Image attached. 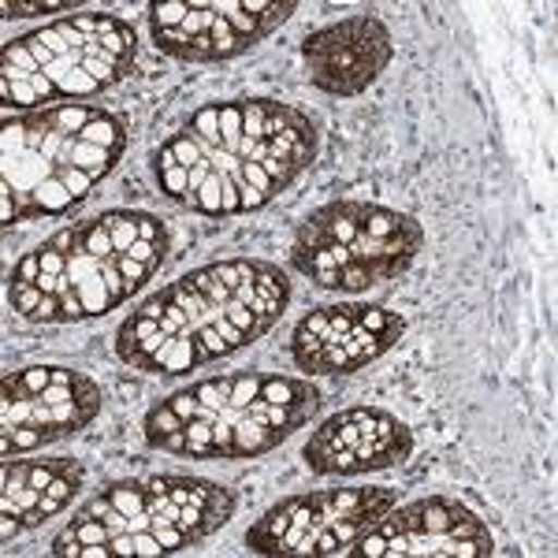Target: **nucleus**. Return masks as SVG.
<instances>
[{
	"label": "nucleus",
	"instance_id": "15",
	"mask_svg": "<svg viewBox=\"0 0 558 558\" xmlns=\"http://www.w3.org/2000/svg\"><path fill=\"white\" fill-rule=\"evenodd\" d=\"M302 57L317 89L331 97H357L387 71L395 41L376 15H350L313 31L302 45Z\"/></svg>",
	"mask_w": 558,
	"mask_h": 558
},
{
	"label": "nucleus",
	"instance_id": "5",
	"mask_svg": "<svg viewBox=\"0 0 558 558\" xmlns=\"http://www.w3.org/2000/svg\"><path fill=\"white\" fill-rule=\"evenodd\" d=\"M128 128L97 105H57L12 116L0 134L4 228L64 216L120 165Z\"/></svg>",
	"mask_w": 558,
	"mask_h": 558
},
{
	"label": "nucleus",
	"instance_id": "3",
	"mask_svg": "<svg viewBox=\"0 0 558 558\" xmlns=\"http://www.w3.org/2000/svg\"><path fill=\"white\" fill-rule=\"evenodd\" d=\"M165 254L168 228L157 216L108 209L26 250L8 279V302L34 324L105 317L157 276Z\"/></svg>",
	"mask_w": 558,
	"mask_h": 558
},
{
	"label": "nucleus",
	"instance_id": "1",
	"mask_svg": "<svg viewBox=\"0 0 558 558\" xmlns=\"http://www.w3.org/2000/svg\"><path fill=\"white\" fill-rule=\"evenodd\" d=\"M320 131L310 112L272 97H242L197 108L153 157L157 183L172 202L202 216H242L313 165Z\"/></svg>",
	"mask_w": 558,
	"mask_h": 558
},
{
	"label": "nucleus",
	"instance_id": "9",
	"mask_svg": "<svg viewBox=\"0 0 558 558\" xmlns=\"http://www.w3.org/2000/svg\"><path fill=\"white\" fill-rule=\"evenodd\" d=\"M399 502L395 488H320L287 495L268 507L246 533L254 555L279 558H336Z\"/></svg>",
	"mask_w": 558,
	"mask_h": 558
},
{
	"label": "nucleus",
	"instance_id": "7",
	"mask_svg": "<svg viewBox=\"0 0 558 558\" xmlns=\"http://www.w3.org/2000/svg\"><path fill=\"white\" fill-rule=\"evenodd\" d=\"M134 57L138 38L120 15H71L4 45L0 97L8 112H38L64 101H83L123 83Z\"/></svg>",
	"mask_w": 558,
	"mask_h": 558
},
{
	"label": "nucleus",
	"instance_id": "16",
	"mask_svg": "<svg viewBox=\"0 0 558 558\" xmlns=\"http://www.w3.org/2000/svg\"><path fill=\"white\" fill-rule=\"evenodd\" d=\"M83 481L86 470L75 458H8L0 473V539L12 544L15 536L64 514L83 492Z\"/></svg>",
	"mask_w": 558,
	"mask_h": 558
},
{
	"label": "nucleus",
	"instance_id": "10",
	"mask_svg": "<svg viewBox=\"0 0 558 558\" xmlns=\"http://www.w3.org/2000/svg\"><path fill=\"white\" fill-rule=\"evenodd\" d=\"M105 391L94 376L64 365L8 368L0 380V454L20 458L83 432L101 413Z\"/></svg>",
	"mask_w": 558,
	"mask_h": 558
},
{
	"label": "nucleus",
	"instance_id": "12",
	"mask_svg": "<svg viewBox=\"0 0 558 558\" xmlns=\"http://www.w3.org/2000/svg\"><path fill=\"white\" fill-rule=\"evenodd\" d=\"M347 555L357 558H488L495 539L481 514L447 495L395 502Z\"/></svg>",
	"mask_w": 558,
	"mask_h": 558
},
{
	"label": "nucleus",
	"instance_id": "17",
	"mask_svg": "<svg viewBox=\"0 0 558 558\" xmlns=\"http://www.w3.org/2000/svg\"><path fill=\"white\" fill-rule=\"evenodd\" d=\"M71 0H45V4H20V0H4L8 20H26V15H49V12H71Z\"/></svg>",
	"mask_w": 558,
	"mask_h": 558
},
{
	"label": "nucleus",
	"instance_id": "13",
	"mask_svg": "<svg viewBox=\"0 0 558 558\" xmlns=\"http://www.w3.org/2000/svg\"><path fill=\"white\" fill-rule=\"evenodd\" d=\"M402 336H407V320L384 305H320L294 324L291 357L310 376H347L399 347Z\"/></svg>",
	"mask_w": 558,
	"mask_h": 558
},
{
	"label": "nucleus",
	"instance_id": "6",
	"mask_svg": "<svg viewBox=\"0 0 558 558\" xmlns=\"http://www.w3.org/2000/svg\"><path fill=\"white\" fill-rule=\"evenodd\" d=\"M235 518V492L205 476L157 473L108 484L52 539L57 558L175 555Z\"/></svg>",
	"mask_w": 558,
	"mask_h": 558
},
{
	"label": "nucleus",
	"instance_id": "14",
	"mask_svg": "<svg viewBox=\"0 0 558 558\" xmlns=\"http://www.w3.org/2000/svg\"><path fill=\"white\" fill-rule=\"evenodd\" d=\"M413 454V432L407 421L380 407H350L331 413L313 428L302 458L320 476H362L395 470Z\"/></svg>",
	"mask_w": 558,
	"mask_h": 558
},
{
	"label": "nucleus",
	"instance_id": "2",
	"mask_svg": "<svg viewBox=\"0 0 558 558\" xmlns=\"http://www.w3.org/2000/svg\"><path fill=\"white\" fill-rule=\"evenodd\" d=\"M287 302L291 279L272 260H213L134 305L116 331V354L142 373L183 376L257 343Z\"/></svg>",
	"mask_w": 558,
	"mask_h": 558
},
{
	"label": "nucleus",
	"instance_id": "4",
	"mask_svg": "<svg viewBox=\"0 0 558 558\" xmlns=\"http://www.w3.org/2000/svg\"><path fill=\"white\" fill-rule=\"evenodd\" d=\"M320 410V387L302 376L228 373L160 399L142 421L153 451L197 462H246L276 451Z\"/></svg>",
	"mask_w": 558,
	"mask_h": 558
},
{
	"label": "nucleus",
	"instance_id": "11",
	"mask_svg": "<svg viewBox=\"0 0 558 558\" xmlns=\"http://www.w3.org/2000/svg\"><path fill=\"white\" fill-rule=\"evenodd\" d=\"M299 12L294 0H168L149 8L153 45L183 64L242 57Z\"/></svg>",
	"mask_w": 558,
	"mask_h": 558
},
{
	"label": "nucleus",
	"instance_id": "8",
	"mask_svg": "<svg viewBox=\"0 0 558 558\" xmlns=\"http://www.w3.org/2000/svg\"><path fill=\"white\" fill-rule=\"evenodd\" d=\"M425 246L410 213L376 202H331L313 209L291 239V265L320 291L362 294L402 276Z\"/></svg>",
	"mask_w": 558,
	"mask_h": 558
}]
</instances>
